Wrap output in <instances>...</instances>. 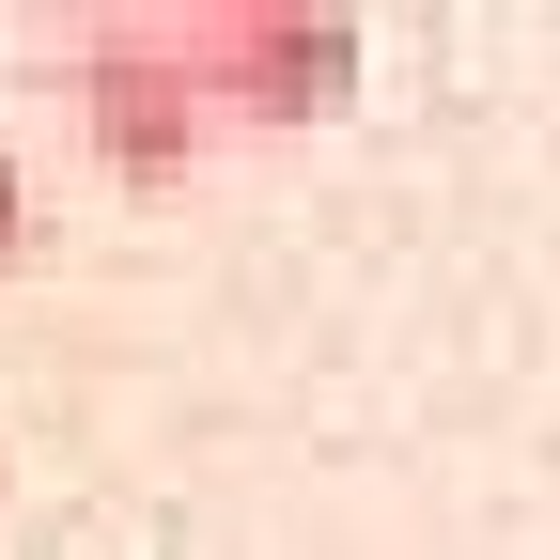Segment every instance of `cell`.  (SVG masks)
I'll return each mask as SVG.
<instances>
[{
	"instance_id": "1",
	"label": "cell",
	"mask_w": 560,
	"mask_h": 560,
	"mask_svg": "<svg viewBox=\"0 0 560 560\" xmlns=\"http://www.w3.org/2000/svg\"><path fill=\"white\" fill-rule=\"evenodd\" d=\"M62 79H79V125L125 187H172L187 156H219V94L187 62V16H94L62 47Z\"/></svg>"
},
{
	"instance_id": "3",
	"label": "cell",
	"mask_w": 560,
	"mask_h": 560,
	"mask_svg": "<svg viewBox=\"0 0 560 560\" xmlns=\"http://www.w3.org/2000/svg\"><path fill=\"white\" fill-rule=\"evenodd\" d=\"M16 249H32V172L0 156V265H16Z\"/></svg>"
},
{
	"instance_id": "2",
	"label": "cell",
	"mask_w": 560,
	"mask_h": 560,
	"mask_svg": "<svg viewBox=\"0 0 560 560\" xmlns=\"http://www.w3.org/2000/svg\"><path fill=\"white\" fill-rule=\"evenodd\" d=\"M187 62H202V94H219V140L234 125H327L342 94H359V16H312V0H202Z\"/></svg>"
}]
</instances>
